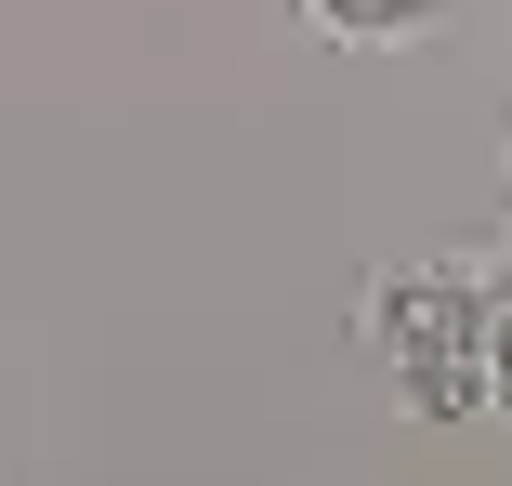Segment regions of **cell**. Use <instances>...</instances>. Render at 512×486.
Segmentation results:
<instances>
[{
  "instance_id": "cell-1",
  "label": "cell",
  "mask_w": 512,
  "mask_h": 486,
  "mask_svg": "<svg viewBox=\"0 0 512 486\" xmlns=\"http://www.w3.org/2000/svg\"><path fill=\"white\" fill-rule=\"evenodd\" d=\"M368 355L421 421H473L486 408V263L473 250L381 263L368 276Z\"/></svg>"
},
{
  "instance_id": "cell-2",
  "label": "cell",
  "mask_w": 512,
  "mask_h": 486,
  "mask_svg": "<svg viewBox=\"0 0 512 486\" xmlns=\"http://www.w3.org/2000/svg\"><path fill=\"white\" fill-rule=\"evenodd\" d=\"M460 0H302V27L342 40V53H394V40H434Z\"/></svg>"
},
{
  "instance_id": "cell-3",
  "label": "cell",
  "mask_w": 512,
  "mask_h": 486,
  "mask_svg": "<svg viewBox=\"0 0 512 486\" xmlns=\"http://www.w3.org/2000/svg\"><path fill=\"white\" fill-rule=\"evenodd\" d=\"M486 408L512 421V263H486Z\"/></svg>"
}]
</instances>
